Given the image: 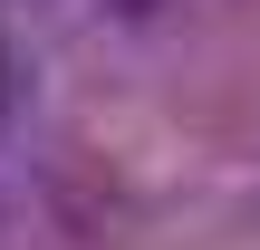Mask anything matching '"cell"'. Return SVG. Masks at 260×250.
I'll return each instance as SVG.
<instances>
[{"label":"cell","mask_w":260,"mask_h":250,"mask_svg":"<svg viewBox=\"0 0 260 250\" xmlns=\"http://www.w3.org/2000/svg\"><path fill=\"white\" fill-rule=\"evenodd\" d=\"M19 87H29V67H19V48H10V29H0V125L19 116Z\"/></svg>","instance_id":"6da1fadb"}]
</instances>
